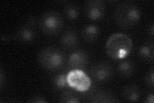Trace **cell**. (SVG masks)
Segmentation results:
<instances>
[{
  "label": "cell",
  "instance_id": "cell-1",
  "mask_svg": "<svg viewBox=\"0 0 154 103\" xmlns=\"http://www.w3.org/2000/svg\"><path fill=\"white\" fill-rule=\"evenodd\" d=\"M142 16L141 9L134 2L125 1L119 3L114 12V21L122 30H130L136 27Z\"/></svg>",
  "mask_w": 154,
  "mask_h": 103
},
{
  "label": "cell",
  "instance_id": "cell-2",
  "mask_svg": "<svg viewBox=\"0 0 154 103\" xmlns=\"http://www.w3.org/2000/svg\"><path fill=\"white\" fill-rule=\"evenodd\" d=\"M133 48L131 37L124 33L117 32L110 35L105 44V51L114 60H124L130 55Z\"/></svg>",
  "mask_w": 154,
  "mask_h": 103
},
{
  "label": "cell",
  "instance_id": "cell-3",
  "mask_svg": "<svg viewBox=\"0 0 154 103\" xmlns=\"http://www.w3.org/2000/svg\"><path fill=\"white\" fill-rule=\"evenodd\" d=\"M37 59L42 68L51 72L61 70L67 61L66 53L60 48L54 46L42 48L38 52Z\"/></svg>",
  "mask_w": 154,
  "mask_h": 103
},
{
  "label": "cell",
  "instance_id": "cell-4",
  "mask_svg": "<svg viewBox=\"0 0 154 103\" xmlns=\"http://www.w3.org/2000/svg\"><path fill=\"white\" fill-rule=\"evenodd\" d=\"M42 33L49 36H56L63 31L64 21L62 14L56 11H48L43 13L37 22Z\"/></svg>",
  "mask_w": 154,
  "mask_h": 103
},
{
  "label": "cell",
  "instance_id": "cell-5",
  "mask_svg": "<svg viewBox=\"0 0 154 103\" xmlns=\"http://www.w3.org/2000/svg\"><path fill=\"white\" fill-rule=\"evenodd\" d=\"M38 26L36 19L33 16H28L16 31L11 36L12 40L20 43H31L37 36V27Z\"/></svg>",
  "mask_w": 154,
  "mask_h": 103
},
{
  "label": "cell",
  "instance_id": "cell-6",
  "mask_svg": "<svg viewBox=\"0 0 154 103\" xmlns=\"http://www.w3.org/2000/svg\"><path fill=\"white\" fill-rule=\"evenodd\" d=\"M67 82L72 89L79 92H85L91 86V77L80 69H73L67 73Z\"/></svg>",
  "mask_w": 154,
  "mask_h": 103
},
{
  "label": "cell",
  "instance_id": "cell-7",
  "mask_svg": "<svg viewBox=\"0 0 154 103\" xmlns=\"http://www.w3.org/2000/svg\"><path fill=\"white\" fill-rule=\"evenodd\" d=\"M89 73L93 79L99 83H105L112 79L114 70L111 64L107 61H100L91 67Z\"/></svg>",
  "mask_w": 154,
  "mask_h": 103
},
{
  "label": "cell",
  "instance_id": "cell-8",
  "mask_svg": "<svg viewBox=\"0 0 154 103\" xmlns=\"http://www.w3.org/2000/svg\"><path fill=\"white\" fill-rule=\"evenodd\" d=\"M107 5L103 0H88L84 4V12L86 18L92 21H99L105 15Z\"/></svg>",
  "mask_w": 154,
  "mask_h": 103
},
{
  "label": "cell",
  "instance_id": "cell-9",
  "mask_svg": "<svg viewBox=\"0 0 154 103\" xmlns=\"http://www.w3.org/2000/svg\"><path fill=\"white\" fill-rule=\"evenodd\" d=\"M67 65L73 69H83L88 65L89 55L88 52L82 48H76L67 57Z\"/></svg>",
  "mask_w": 154,
  "mask_h": 103
},
{
  "label": "cell",
  "instance_id": "cell-10",
  "mask_svg": "<svg viewBox=\"0 0 154 103\" xmlns=\"http://www.w3.org/2000/svg\"><path fill=\"white\" fill-rule=\"evenodd\" d=\"M60 45L66 50H73L79 46V34L74 28H69L62 33L59 40Z\"/></svg>",
  "mask_w": 154,
  "mask_h": 103
},
{
  "label": "cell",
  "instance_id": "cell-11",
  "mask_svg": "<svg viewBox=\"0 0 154 103\" xmlns=\"http://www.w3.org/2000/svg\"><path fill=\"white\" fill-rule=\"evenodd\" d=\"M100 34L101 28L95 23L86 24L81 30V37L86 43L95 42L100 37Z\"/></svg>",
  "mask_w": 154,
  "mask_h": 103
},
{
  "label": "cell",
  "instance_id": "cell-12",
  "mask_svg": "<svg viewBox=\"0 0 154 103\" xmlns=\"http://www.w3.org/2000/svg\"><path fill=\"white\" fill-rule=\"evenodd\" d=\"M122 95L124 100L128 102H136L140 99L142 92L137 85L131 84L125 86L122 91Z\"/></svg>",
  "mask_w": 154,
  "mask_h": 103
},
{
  "label": "cell",
  "instance_id": "cell-13",
  "mask_svg": "<svg viewBox=\"0 0 154 103\" xmlns=\"http://www.w3.org/2000/svg\"><path fill=\"white\" fill-rule=\"evenodd\" d=\"M63 14L64 16L70 21H74L78 18L81 12L79 4L74 1H66L63 2Z\"/></svg>",
  "mask_w": 154,
  "mask_h": 103
},
{
  "label": "cell",
  "instance_id": "cell-14",
  "mask_svg": "<svg viewBox=\"0 0 154 103\" xmlns=\"http://www.w3.org/2000/svg\"><path fill=\"white\" fill-rule=\"evenodd\" d=\"M138 55L143 61L153 63L154 60L153 42L150 41H144L139 48Z\"/></svg>",
  "mask_w": 154,
  "mask_h": 103
},
{
  "label": "cell",
  "instance_id": "cell-15",
  "mask_svg": "<svg viewBox=\"0 0 154 103\" xmlns=\"http://www.w3.org/2000/svg\"><path fill=\"white\" fill-rule=\"evenodd\" d=\"M118 72L121 77L129 79L134 76L136 72V63L131 59H127L119 62L118 65Z\"/></svg>",
  "mask_w": 154,
  "mask_h": 103
},
{
  "label": "cell",
  "instance_id": "cell-16",
  "mask_svg": "<svg viewBox=\"0 0 154 103\" xmlns=\"http://www.w3.org/2000/svg\"><path fill=\"white\" fill-rule=\"evenodd\" d=\"M119 101L112 93L107 90H99L91 97V102L93 103H113Z\"/></svg>",
  "mask_w": 154,
  "mask_h": 103
},
{
  "label": "cell",
  "instance_id": "cell-17",
  "mask_svg": "<svg viewBox=\"0 0 154 103\" xmlns=\"http://www.w3.org/2000/svg\"><path fill=\"white\" fill-rule=\"evenodd\" d=\"M52 84L57 90H66L70 88L67 82V74L63 73L55 75L52 80Z\"/></svg>",
  "mask_w": 154,
  "mask_h": 103
},
{
  "label": "cell",
  "instance_id": "cell-18",
  "mask_svg": "<svg viewBox=\"0 0 154 103\" xmlns=\"http://www.w3.org/2000/svg\"><path fill=\"white\" fill-rule=\"evenodd\" d=\"M59 102L63 103H79L80 101L75 92L67 88L62 92L60 97Z\"/></svg>",
  "mask_w": 154,
  "mask_h": 103
},
{
  "label": "cell",
  "instance_id": "cell-19",
  "mask_svg": "<svg viewBox=\"0 0 154 103\" xmlns=\"http://www.w3.org/2000/svg\"><path fill=\"white\" fill-rule=\"evenodd\" d=\"M144 84L148 88H153L154 87V68L151 67L146 73L144 78Z\"/></svg>",
  "mask_w": 154,
  "mask_h": 103
},
{
  "label": "cell",
  "instance_id": "cell-20",
  "mask_svg": "<svg viewBox=\"0 0 154 103\" xmlns=\"http://www.w3.org/2000/svg\"><path fill=\"white\" fill-rule=\"evenodd\" d=\"M28 102L30 103H46L47 102L46 99L44 97L40 95H35L30 98H29L28 100Z\"/></svg>",
  "mask_w": 154,
  "mask_h": 103
},
{
  "label": "cell",
  "instance_id": "cell-21",
  "mask_svg": "<svg viewBox=\"0 0 154 103\" xmlns=\"http://www.w3.org/2000/svg\"><path fill=\"white\" fill-rule=\"evenodd\" d=\"M146 33L148 34V36L151 37L153 38L154 36V23L153 21H152L150 23H149L148 26L146 29Z\"/></svg>",
  "mask_w": 154,
  "mask_h": 103
},
{
  "label": "cell",
  "instance_id": "cell-22",
  "mask_svg": "<svg viewBox=\"0 0 154 103\" xmlns=\"http://www.w3.org/2000/svg\"><path fill=\"white\" fill-rule=\"evenodd\" d=\"M144 102L146 103H153L154 102V94L153 92H150L145 97V99L144 101Z\"/></svg>",
  "mask_w": 154,
  "mask_h": 103
},
{
  "label": "cell",
  "instance_id": "cell-23",
  "mask_svg": "<svg viewBox=\"0 0 154 103\" xmlns=\"http://www.w3.org/2000/svg\"><path fill=\"white\" fill-rule=\"evenodd\" d=\"M5 82V75L3 68H2L0 70V87H1V89L3 88Z\"/></svg>",
  "mask_w": 154,
  "mask_h": 103
}]
</instances>
